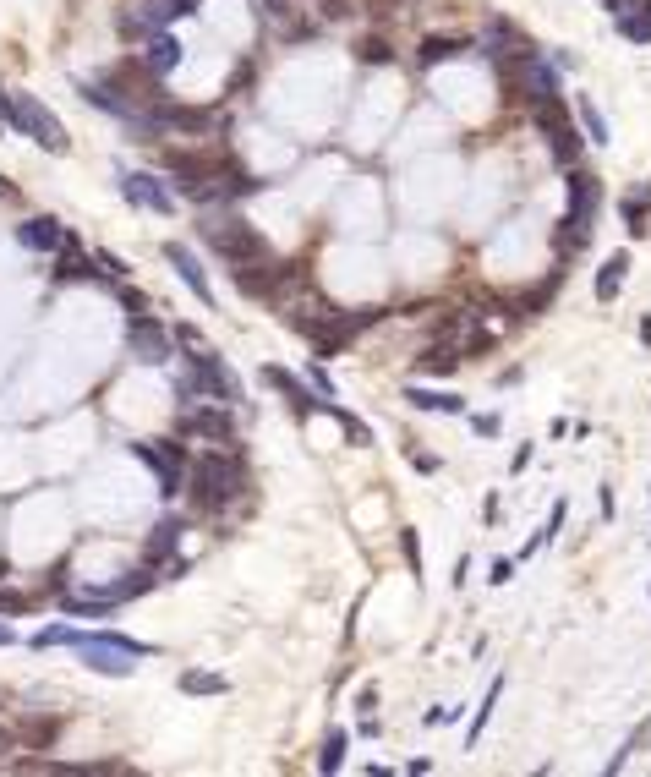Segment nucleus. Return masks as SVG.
Segmentation results:
<instances>
[{
  "label": "nucleus",
  "instance_id": "obj_1",
  "mask_svg": "<svg viewBox=\"0 0 651 777\" xmlns=\"http://www.w3.org/2000/svg\"><path fill=\"white\" fill-rule=\"evenodd\" d=\"M247 493V460L230 449V455H203L192 466V504L203 509V515H219L225 504H236V498Z\"/></svg>",
  "mask_w": 651,
  "mask_h": 777
},
{
  "label": "nucleus",
  "instance_id": "obj_2",
  "mask_svg": "<svg viewBox=\"0 0 651 777\" xmlns=\"http://www.w3.org/2000/svg\"><path fill=\"white\" fill-rule=\"evenodd\" d=\"M0 121H6L11 132L33 137L39 148H50V154H66V148H72L61 115H50V104L33 99V94H6V88H0Z\"/></svg>",
  "mask_w": 651,
  "mask_h": 777
},
{
  "label": "nucleus",
  "instance_id": "obj_3",
  "mask_svg": "<svg viewBox=\"0 0 651 777\" xmlns=\"http://www.w3.org/2000/svg\"><path fill=\"white\" fill-rule=\"evenodd\" d=\"M77 657H83L93 674L126 679V674H137V663H143V657H154V646L132 641V635H115V630H93V635L77 641Z\"/></svg>",
  "mask_w": 651,
  "mask_h": 777
},
{
  "label": "nucleus",
  "instance_id": "obj_4",
  "mask_svg": "<svg viewBox=\"0 0 651 777\" xmlns=\"http://www.w3.org/2000/svg\"><path fill=\"white\" fill-rule=\"evenodd\" d=\"M203 241L230 263V269L269 258V241H263V230H252L241 214H208V219H203Z\"/></svg>",
  "mask_w": 651,
  "mask_h": 777
},
{
  "label": "nucleus",
  "instance_id": "obj_5",
  "mask_svg": "<svg viewBox=\"0 0 651 777\" xmlns=\"http://www.w3.org/2000/svg\"><path fill=\"white\" fill-rule=\"evenodd\" d=\"M531 126L548 137L558 165H575L580 159V143H586V137H580V126H575V104H564L558 94H542L537 104H531Z\"/></svg>",
  "mask_w": 651,
  "mask_h": 777
},
{
  "label": "nucleus",
  "instance_id": "obj_6",
  "mask_svg": "<svg viewBox=\"0 0 651 777\" xmlns=\"http://www.w3.org/2000/svg\"><path fill=\"white\" fill-rule=\"evenodd\" d=\"M181 400H197V394H208V400H225V405H241V384H236V373H230L219 356H208V351H197L192 356V378L186 384H176Z\"/></svg>",
  "mask_w": 651,
  "mask_h": 777
},
{
  "label": "nucleus",
  "instance_id": "obj_7",
  "mask_svg": "<svg viewBox=\"0 0 651 777\" xmlns=\"http://www.w3.org/2000/svg\"><path fill=\"white\" fill-rule=\"evenodd\" d=\"M236 285L252 301H279L290 285H296V269H290V263H263L258 258V263H241V269H236Z\"/></svg>",
  "mask_w": 651,
  "mask_h": 777
},
{
  "label": "nucleus",
  "instance_id": "obj_8",
  "mask_svg": "<svg viewBox=\"0 0 651 777\" xmlns=\"http://www.w3.org/2000/svg\"><path fill=\"white\" fill-rule=\"evenodd\" d=\"M181 438H214V444H230V433H236V416H230L225 400L214 405H186L181 422H176Z\"/></svg>",
  "mask_w": 651,
  "mask_h": 777
},
{
  "label": "nucleus",
  "instance_id": "obj_9",
  "mask_svg": "<svg viewBox=\"0 0 651 777\" xmlns=\"http://www.w3.org/2000/svg\"><path fill=\"white\" fill-rule=\"evenodd\" d=\"M121 197L132 208H148V214H176V192L148 170H121Z\"/></svg>",
  "mask_w": 651,
  "mask_h": 777
},
{
  "label": "nucleus",
  "instance_id": "obj_10",
  "mask_svg": "<svg viewBox=\"0 0 651 777\" xmlns=\"http://www.w3.org/2000/svg\"><path fill=\"white\" fill-rule=\"evenodd\" d=\"M482 50L493 55V61H526V55H537V44H531V39H526V33H520L509 17H487Z\"/></svg>",
  "mask_w": 651,
  "mask_h": 777
},
{
  "label": "nucleus",
  "instance_id": "obj_11",
  "mask_svg": "<svg viewBox=\"0 0 651 777\" xmlns=\"http://www.w3.org/2000/svg\"><path fill=\"white\" fill-rule=\"evenodd\" d=\"M132 455H137V460H143V466L159 477L165 498H176V493H181V466H186V455H181L176 444H132Z\"/></svg>",
  "mask_w": 651,
  "mask_h": 777
},
{
  "label": "nucleus",
  "instance_id": "obj_12",
  "mask_svg": "<svg viewBox=\"0 0 651 777\" xmlns=\"http://www.w3.org/2000/svg\"><path fill=\"white\" fill-rule=\"evenodd\" d=\"M66 236H72V230H66L55 214H33V219L17 225V247H28V252H61Z\"/></svg>",
  "mask_w": 651,
  "mask_h": 777
},
{
  "label": "nucleus",
  "instance_id": "obj_13",
  "mask_svg": "<svg viewBox=\"0 0 651 777\" xmlns=\"http://www.w3.org/2000/svg\"><path fill=\"white\" fill-rule=\"evenodd\" d=\"M126 340H132L137 362H148V367H165V362H170V334L159 329L154 318H132V329H126Z\"/></svg>",
  "mask_w": 651,
  "mask_h": 777
},
{
  "label": "nucleus",
  "instance_id": "obj_14",
  "mask_svg": "<svg viewBox=\"0 0 651 777\" xmlns=\"http://www.w3.org/2000/svg\"><path fill=\"white\" fill-rule=\"evenodd\" d=\"M93 269H99V258L83 252V241H77V236H66V247L55 252V263H50L55 285H83V280H93Z\"/></svg>",
  "mask_w": 651,
  "mask_h": 777
},
{
  "label": "nucleus",
  "instance_id": "obj_15",
  "mask_svg": "<svg viewBox=\"0 0 651 777\" xmlns=\"http://www.w3.org/2000/svg\"><path fill=\"white\" fill-rule=\"evenodd\" d=\"M165 263L181 274V280H186V291H192L197 301H203V307H214V285H208V274H203V263H197V252H192V247L170 241V247H165Z\"/></svg>",
  "mask_w": 651,
  "mask_h": 777
},
{
  "label": "nucleus",
  "instance_id": "obj_16",
  "mask_svg": "<svg viewBox=\"0 0 651 777\" xmlns=\"http://www.w3.org/2000/svg\"><path fill=\"white\" fill-rule=\"evenodd\" d=\"M263 384H269V389H279V394H285V400H290V405H296V411H301V416H307V411H312V416H323V405H329V400H312V394H307V389H301V384H296V378H290V373H285V367H263Z\"/></svg>",
  "mask_w": 651,
  "mask_h": 777
},
{
  "label": "nucleus",
  "instance_id": "obj_17",
  "mask_svg": "<svg viewBox=\"0 0 651 777\" xmlns=\"http://www.w3.org/2000/svg\"><path fill=\"white\" fill-rule=\"evenodd\" d=\"M471 50V39H460V33H433V39H422V50H416V66H438V61H455V55Z\"/></svg>",
  "mask_w": 651,
  "mask_h": 777
},
{
  "label": "nucleus",
  "instance_id": "obj_18",
  "mask_svg": "<svg viewBox=\"0 0 651 777\" xmlns=\"http://www.w3.org/2000/svg\"><path fill=\"white\" fill-rule=\"evenodd\" d=\"M405 400H411L416 405V411H444V416H460L465 411V400H460V394H449V389H422V384H411V389H405Z\"/></svg>",
  "mask_w": 651,
  "mask_h": 777
},
{
  "label": "nucleus",
  "instance_id": "obj_19",
  "mask_svg": "<svg viewBox=\"0 0 651 777\" xmlns=\"http://www.w3.org/2000/svg\"><path fill=\"white\" fill-rule=\"evenodd\" d=\"M597 203H602V181L586 176V170H575V176H569V214H591V219H597Z\"/></svg>",
  "mask_w": 651,
  "mask_h": 777
},
{
  "label": "nucleus",
  "instance_id": "obj_20",
  "mask_svg": "<svg viewBox=\"0 0 651 777\" xmlns=\"http://www.w3.org/2000/svg\"><path fill=\"white\" fill-rule=\"evenodd\" d=\"M143 66L154 77H165V72H176L181 66V44L170 39V33H154V39H148V55H143Z\"/></svg>",
  "mask_w": 651,
  "mask_h": 777
},
{
  "label": "nucleus",
  "instance_id": "obj_21",
  "mask_svg": "<svg viewBox=\"0 0 651 777\" xmlns=\"http://www.w3.org/2000/svg\"><path fill=\"white\" fill-rule=\"evenodd\" d=\"M624 274H630V252H613V258L597 269V285H591V291H597V301H613V296H619V291H624Z\"/></svg>",
  "mask_w": 651,
  "mask_h": 777
},
{
  "label": "nucleus",
  "instance_id": "obj_22",
  "mask_svg": "<svg viewBox=\"0 0 651 777\" xmlns=\"http://www.w3.org/2000/svg\"><path fill=\"white\" fill-rule=\"evenodd\" d=\"M558 252H586V241H591V214H564V225H558Z\"/></svg>",
  "mask_w": 651,
  "mask_h": 777
},
{
  "label": "nucleus",
  "instance_id": "obj_23",
  "mask_svg": "<svg viewBox=\"0 0 651 777\" xmlns=\"http://www.w3.org/2000/svg\"><path fill=\"white\" fill-rule=\"evenodd\" d=\"M630 44H651V0H635V11L624 22H613Z\"/></svg>",
  "mask_w": 651,
  "mask_h": 777
},
{
  "label": "nucleus",
  "instance_id": "obj_24",
  "mask_svg": "<svg viewBox=\"0 0 651 777\" xmlns=\"http://www.w3.org/2000/svg\"><path fill=\"white\" fill-rule=\"evenodd\" d=\"M575 121H580V132H586V143H608V121H602V110L591 99H575Z\"/></svg>",
  "mask_w": 651,
  "mask_h": 777
},
{
  "label": "nucleus",
  "instance_id": "obj_25",
  "mask_svg": "<svg viewBox=\"0 0 651 777\" xmlns=\"http://www.w3.org/2000/svg\"><path fill=\"white\" fill-rule=\"evenodd\" d=\"M624 219H630V230H635V236H646V214H651V187H646V181H641V187H635V192H624Z\"/></svg>",
  "mask_w": 651,
  "mask_h": 777
},
{
  "label": "nucleus",
  "instance_id": "obj_26",
  "mask_svg": "<svg viewBox=\"0 0 651 777\" xmlns=\"http://www.w3.org/2000/svg\"><path fill=\"white\" fill-rule=\"evenodd\" d=\"M176 537H181V526H176V520H159V526H154V537H148V564L170 559V553H176Z\"/></svg>",
  "mask_w": 651,
  "mask_h": 777
},
{
  "label": "nucleus",
  "instance_id": "obj_27",
  "mask_svg": "<svg viewBox=\"0 0 651 777\" xmlns=\"http://www.w3.org/2000/svg\"><path fill=\"white\" fill-rule=\"evenodd\" d=\"M181 695H225V674L192 668V674H181Z\"/></svg>",
  "mask_w": 651,
  "mask_h": 777
},
{
  "label": "nucleus",
  "instance_id": "obj_28",
  "mask_svg": "<svg viewBox=\"0 0 651 777\" xmlns=\"http://www.w3.org/2000/svg\"><path fill=\"white\" fill-rule=\"evenodd\" d=\"M83 635L88 630H72V624H44V630L33 635V646H39V652H50V646H77Z\"/></svg>",
  "mask_w": 651,
  "mask_h": 777
},
{
  "label": "nucleus",
  "instance_id": "obj_29",
  "mask_svg": "<svg viewBox=\"0 0 651 777\" xmlns=\"http://www.w3.org/2000/svg\"><path fill=\"white\" fill-rule=\"evenodd\" d=\"M416 367H422V373H455L460 351H455V345H433V351H422V362H416Z\"/></svg>",
  "mask_w": 651,
  "mask_h": 777
},
{
  "label": "nucleus",
  "instance_id": "obj_30",
  "mask_svg": "<svg viewBox=\"0 0 651 777\" xmlns=\"http://www.w3.org/2000/svg\"><path fill=\"white\" fill-rule=\"evenodd\" d=\"M498 695H504V679L487 684V695H482V706H476V723H471V734H465V745H476V739H482V728H487V717H493Z\"/></svg>",
  "mask_w": 651,
  "mask_h": 777
},
{
  "label": "nucleus",
  "instance_id": "obj_31",
  "mask_svg": "<svg viewBox=\"0 0 651 777\" xmlns=\"http://www.w3.org/2000/svg\"><path fill=\"white\" fill-rule=\"evenodd\" d=\"M345 745H351V739H345V728H334L329 739H323V756H318V772H340L345 767Z\"/></svg>",
  "mask_w": 651,
  "mask_h": 777
},
{
  "label": "nucleus",
  "instance_id": "obj_32",
  "mask_svg": "<svg viewBox=\"0 0 651 777\" xmlns=\"http://www.w3.org/2000/svg\"><path fill=\"white\" fill-rule=\"evenodd\" d=\"M356 55H362L367 66H389V61H394V44L383 39V33H367V39L356 44Z\"/></svg>",
  "mask_w": 651,
  "mask_h": 777
},
{
  "label": "nucleus",
  "instance_id": "obj_33",
  "mask_svg": "<svg viewBox=\"0 0 651 777\" xmlns=\"http://www.w3.org/2000/svg\"><path fill=\"white\" fill-rule=\"evenodd\" d=\"M558 526H564V498H558V504L548 509V526H542V537H531L526 548H520V559H531V553H537V548H548V542L558 537Z\"/></svg>",
  "mask_w": 651,
  "mask_h": 777
},
{
  "label": "nucleus",
  "instance_id": "obj_34",
  "mask_svg": "<svg viewBox=\"0 0 651 777\" xmlns=\"http://www.w3.org/2000/svg\"><path fill=\"white\" fill-rule=\"evenodd\" d=\"M323 416H334V422H340V427H345V438H351V444H372V433H367V427H362V422H356V416H351V411H340V405H323Z\"/></svg>",
  "mask_w": 651,
  "mask_h": 777
},
{
  "label": "nucleus",
  "instance_id": "obj_35",
  "mask_svg": "<svg viewBox=\"0 0 651 777\" xmlns=\"http://www.w3.org/2000/svg\"><path fill=\"white\" fill-rule=\"evenodd\" d=\"M641 734H646V728H635V734H630V739H624V745H619V756H613V761H608V777H619L624 767H630V750H635V745H641Z\"/></svg>",
  "mask_w": 651,
  "mask_h": 777
},
{
  "label": "nucleus",
  "instance_id": "obj_36",
  "mask_svg": "<svg viewBox=\"0 0 651 777\" xmlns=\"http://www.w3.org/2000/svg\"><path fill=\"white\" fill-rule=\"evenodd\" d=\"M400 548H405V564H411V575H422V548H416V531H411V526L400 531Z\"/></svg>",
  "mask_w": 651,
  "mask_h": 777
},
{
  "label": "nucleus",
  "instance_id": "obj_37",
  "mask_svg": "<svg viewBox=\"0 0 651 777\" xmlns=\"http://www.w3.org/2000/svg\"><path fill=\"white\" fill-rule=\"evenodd\" d=\"M323 17H356V0H312Z\"/></svg>",
  "mask_w": 651,
  "mask_h": 777
},
{
  "label": "nucleus",
  "instance_id": "obj_38",
  "mask_svg": "<svg viewBox=\"0 0 651 777\" xmlns=\"http://www.w3.org/2000/svg\"><path fill=\"white\" fill-rule=\"evenodd\" d=\"M307 384H312V389H318V394H323V400H329V394H334V384H329V373H323V367H318V362H307Z\"/></svg>",
  "mask_w": 651,
  "mask_h": 777
},
{
  "label": "nucleus",
  "instance_id": "obj_39",
  "mask_svg": "<svg viewBox=\"0 0 651 777\" xmlns=\"http://www.w3.org/2000/svg\"><path fill=\"white\" fill-rule=\"evenodd\" d=\"M55 728H61V723H28V739H33V745H50Z\"/></svg>",
  "mask_w": 651,
  "mask_h": 777
},
{
  "label": "nucleus",
  "instance_id": "obj_40",
  "mask_svg": "<svg viewBox=\"0 0 651 777\" xmlns=\"http://www.w3.org/2000/svg\"><path fill=\"white\" fill-rule=\"evenodd\" d=\"M630 11H635V0H608V17H613V22H624Z\"/></svg>",
  "mask_w": 651,
  "mask_h": 777
},
{
  "label": "nucleus",
  "instance_id": "obj_41",
  "mask_svg": "<svg viewBox=\"0 0 651 777\" xmlns=\"http://www.w3.org/2000/svg\"><path fill=\"white\" fill-rule=\"evenodd\" d=\"M509 575H515V559H498V564H493V586H504Z\"/></svg>",
  "mask_w": 651,
  "mask_h": 777
},
{
  "label": "nucleus",
  "instance_id": "obj_42",
  "mask_svg": "<svg viewBox=\"0 0 651 777\" xmlns=\"http://www.w3.org/2000/svg\"><path fill=\"white\" fill-rule=\"evenodd\" d=\"M471 427H476V433H482V438H493V433H498V416H476Z\"/></svg>",
  "mask_w": 651,
  "mask_h": 777
},
{
  "label": "nucleus",
  "instance_id": "obj_43",
  "mask_svg": "<svg viewBox=\"0 0 651 777\" xmlns=\"http://www.w3.org/2000/svg\"><path fill=\"white\" fill-rule=\"evenodd\" d=\"M17 641V630H11V624H0V646H11Z\"/></svg>",
  "mask_w": 651,
  "mask_h": 777
},
{
  "label": "nucleus",
  "instance_id": "obj_44",
  "mask_svg": "<svg viewBox=\"0 0 651 777\" xmlns=\"http://www.w3.org/2000/svg\"><path fill=\"white\" fill-rule=\"evenodd\" d=\"M0 750H11V734H6V728H0Z\"/></svg>",
  "mask_w": 651,
  "mask_h": 777
}]
</instances>
